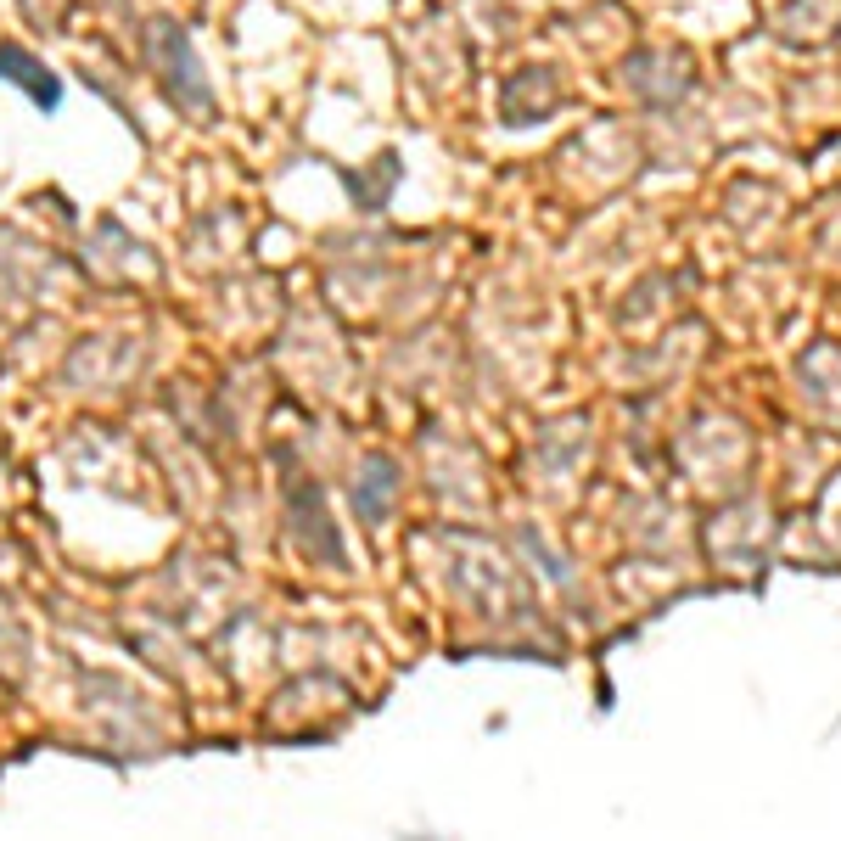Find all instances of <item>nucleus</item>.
<instances>
[{"label":"nucleus","mask_w":841,"mask_h":841,"mask_svg":"<svg viewBox=\"0 0 841 841\" xmlns=\"http://www.w3.org/2000/svg\"><path fill=\"white\" fill-rule=\"evenodd\" d=\"M0 79L23 85L34 101H40V107H57V101H62V85L29 57V51H17V45H0Z\"/></svg>","instance_id":"f257e3e1"}]
</instances>
